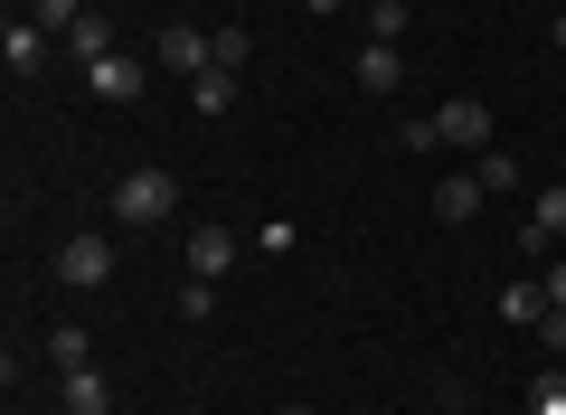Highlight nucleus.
I'll return each mask as SVG.
<instances>
[{
  "label": "nucleus",
  "instance_id": "obj_6",
  "mask_svg": "<svg viewBox=\"0 0 566 415\" xmlns=\"http://www.w3.org/2000/svg\"><path fill=\"white\" fill-rule=\"evenodd\" d=\"M349 85H359V95H397V85H406V58H397L387 39H368L359 58H349Z\"/></svg>",
  "mask_w": 566,
  "mask_h": 415
},
{
  "label": "nucleus",
  "instance_id": "obj_7",
  "mask_svg": "<svg viewBox=\"0 0 566 415\" xmlns=\"http://www.w3.org/2000/svg\"><path fill=\"white\" fill-rule=\"evenodd\" d=\"M0 66H10V76H39V66H48V29L10 10V29H0Z\"/></svg>",
  "mask_w": 566,
  "mask_h": 415
},
{
  "label": "nucleus",
  "instance_id": "obj_10",
  "mask_svg": "<svg viewBox=\"0 0 566 415\" xmlns=\"http://www.w3.org/2000/svg\"><path fill=\"white\" fill-rule=\"evenodd\" d=\"M57 396H66V415H104L114 406V387H104L95 359H85V369H57Z\"/></svg>",
  "mask_w": 566,
  "mask_h": 415
},
{
  "label": "nucleus",
  "instance_id": "obj_3",
  "mask_svg": "<svg viewBox=\"0 0 566 415\" xmlns=\"http://www.w3.org/2000/svg\"><path fill=\"white\" fill-rule=\"evenodd\" d=\"M142 85H151V58H123V48L85 66V95L95 104H142Z\"/></svg>",
  "mask_w": 566,
  "mask_h": 415
},
{
  "label": "nucleus",
  "instance_id": "obj_17",
  "mask_svg": "<svg viewBox=\"0 0 566 415\" xmlns=\"http://www.w3.org/2000/svg\"><path fill=\"white\" fill-rule=\"evenodd\" d=\"M48 369H85V331H76V321L48 331Z\"/></svg>",
  "mask_w": 566,
  "mask_h": 415
},
{
  "label": "nucleus",
  "instance_id": "obj_22",
  "mask_svg": "<svg viewBox=\"0 0 566 415\" xmlns=\"http://www.w3.org/2000/svg\"><path fill=\"white\" fill-rule=\"evenodd\" d=\"M538 340H547V359H566V312L547 302V321H538Z\"/></svg>",
  "mask_w": 566,
  "mask_h": 415
},
{
  "label": "nucleus",
  "instance_id": "obj_4",
  "mask_svg": "<svg viewBox=\"0 0 566 415\" xmlns=\"http://www.w3.org/2000/svg\"><path fill=\"white\" fill-rule=\"evenodd\" d=\"M434 142H453V152H491V104H482V95L434 104Z\"/></svg>",
  "mask_w": 566,
  "mask_h": 415
},
{
  "label": "nucleus",
  "instance_id": "obj_19",
  "mask_svg": "<svg viewBox=\"0 0 566 415\" xmlns=\"http://www.w3.org/2000/svg\"><path fill=\"white\" fill-rule=\"evenodd\" d=\"M208 312H218V283L189 274V283H180V321H208Z\"/></svg>",
  "mask_w": 566,
  "mask_h": 415
},
{
  "label": "nucleus",
  "instance_id": "obj_9",
  "mask_svg": "<svg viewBox=\"0 0 566 415\" xmlns=\"http://www.w3.org/2000/svg\"><path fill=\"white\" fill-rule=\"evenodd\" d=\"M161 66H170V76H208V29L170 20V29H161Z\"/></svg>",
  "mask_w": 566,
  "mask_h": 415
},
{
  "label": "nucleus",
  "instance_id": "obj_2",
  "mask_svg": "<svg viewBox=\"0 0 566 415\" xmlns=\"http://www.w3.org/2000/svg\"><path fill=\"white\" fill-rule=\"evenodd\" d=\"M57 283H66V293H95V283H114V237H95V227L57 237Z\"/></svg>",
  "mask_w": 566,
  "mask_h": 415
},
{
  "label": "nucleus",
  "instance_id": "obj_15",
  "mask_svg": "<svg viewBox=\"0 0 566 415\" xmlns=\"http://www.w3.org/2000/svg\"><path fill=\"white\" fill-rule=\"evenodd\" d=\"M359 20H368V39H387V48H397V39H406V20H416V10H406V0H368Z\"/></svg>",
  "mask_w": 566,
  "mask_h": 415
},
{
  "label": "nucleus",
  "instance_id": "obj_16",
  "mask_svg": "<svg viewBox=\"0 0 566 415\" xmlns=\"http://www.w3.org/2000/svg\"><path fill=\"white\" fill-rule=\"evenodd\" d=\"M29 20H39V29H48V39H66V29H76V20H85V0H29Z\"/></svg>",
  "mask_w": 566,
  "mask_h": 415
},
{
  "label": "nucleus",
  "instance_id": "obj_18",
  "mask_svg": "<svg viewBox=\"0 0 566 415\" xmlns=\"http://www.w3.org/2000/svg\"><path fill=\"white\" fill-rule=\"evenodd\" d=\"M208 66H237L245 76V29H208Z\"/></svg>",
  "mask_w": 566,
  "mask_h": 415
},
{
  "label": "nucleus",
  "instance_id": "obj_28",
  "mask_svg": "<svg viewBox=\"0 0 566 415\" xmlns=\"http://www.w3.org/2000/svg\"><path fill=\"white\" fill-rule=\"evenodd\" d=\"M104 415H114V406H104Z\"/></svg>",
  "mask_w": 566,
  "mask_h": 415
},
{
  "label": "nucleus",
  "instance_id": "obj_8",
  "mask_svg": "<svg viewBox=\"0 0 566 415\" xmlns=\"http://www.w3.org/2000/svg\"><path fill=\"white\" fill-rule=\"evenodd\" d=\"M482 198H491L482 170H453L444 189H434V218H444V227H472V218H482Z\"/></svg>",
  "mask_w": 566,
  "mask_h": 415
},
{
  "label": "nucleus",
  "instance_id": "obj_25",
  "mask_svg": "<svg viewBox=\"0 0 566 415\" xmlns=\"http://www.w3.org/2000/svg\"><path fill=\"white\" fill-rule=\"evenodd\" d=\"M303 10H312V20H331V10H349V0H303Z\"/></svg>",
  "mask_w": 566,
  "mask_h": 415
},
{
  "label": "nucleus",
  "instance_id": "obj_11",
  "mask_svg": "<svg viewBox=\"0 0 566 415\" xmlns=\"http://www.w3.org/2000/svg\"><path fill=\"white\" fill-rule=\"evenodd\" d=\"M66 58H76V66H95V58H114V20H104V10H85V20L66 29Z\"/></svg>",
  "mask_w": 566,
  "mask_h": 415
},
{
  "label": "nucleus",
  "instance_id": "obj_23",
  "mask_svg": "<svg viewBox=\"0 0 566 415\" xmlns=\"http://www.w3.org/2000/svg\"><path fill=\"white\" fill-rule=\"evenodd\" d=\"M547 302H557V312H566V256L547 264Z\"/></svg>",
  "mask_w": 566,
  "mask_h": 415
},
{
  "label": "nucleus",
  "instance_id": "obj_12",
  "mask_svg": "<svg viewBox=\"0 0 566 415\" xmlns=\"http://www.w3.org/2000/svg\"><path fill=\"white\" fill-rule=\"evenodd\" d=\"M566 237V179H547L538 208H528V246H557Z\"/></svg>",
  "mask_w": 566,
  "mask_h": 415
},
{
  "label": "nucleus",
  "instance_id": "obj_24",
  "mask_svg": "<svg viewBox=\"0 0 566 415\" xmlns=\"http://www.w3.org/2000/svg\"><path fill=\"white\" fill-rule=\"evenodd\" d=\"M547 48H557V58H566V10H557V20H547Z\"/></svg>",
  "mask_w": 566,
  "mask_h": 415
},
{
  "label": "nucleus",
  "instance_id": "obj_29",
  "mask_svg": "<svg viewBox=\"0 0 566 415\" xmlns=\"http://www.w3.org/2000/svg\"><path fill=\"white\" fill-rule=\"evenodd\" d=\"M557 10H566V0H557Z\"/></svg>",
  "mask_w": 566,
  "mask_h": 415
},
{
  "label": "nucleus",
  "instance_id": "obj_13",
  "mask_svg": "<svg viewBox=\"0 0 566 415\" xmlns=\"http://www.w3.org/2000/svg\"><path fill=\"white\" fill-rule=\"evenodd\" d=\"M501 321L538 331V321H547V283H501Z\"/></svg>",
  "mask_w": 566,
  "mask_h": 415
},
{
  "label": "nucleus",
  "instance_id": "obj_27",
  "mask_svg": "<svg viewBox=\"0 0 566 415\" xmlns=\"http://www.w3.org/2000/svg\"><path fill=\"white\" fill-rule=\"evenodd\" d=\"M85 10H104V0H85Z\"/></svg>",
  "mask_w": 566,
  "mask_h": 415
},
{
  "label": "nucleus",
  "instance_id": "obj_20",
  "mask_svg": "<svg viewBox=\"0 0 566 415\" xmlns=\"http://www.w3.org/2000/svg\"><path fill=\"white\" fill-rule=\"evenodd\" d=\"M528 415H566V377H557V369H547L538 387H528Z\"/></svg>",
  "mask_w": 566,
  "mask_h": 415
},
{
  "label": "nucleus",
  "instance_id": "obj_26",
  "mask_svg": "<svg viewBox=\"0 0 566 415\" xmlns=\"http://www.w3.org/2000/svg\"><path fill=\"white\" fill-rule=\"evenodd\" d=\"M274 415H312V406H274Z\"/></svg>",
  "mask_w": 566,
  "mask_h": 415
},
{
  "label": "nucleus",
  "instance_id": "obj_5",
  "mask_svg": "<svg viewBox=\"0 0 566 415\" xmlns=\"http://www.w3.org/2000/svg\"><path fill=\"white\" fill-rule=\"evenodd\" d=\"M237 227H218V218H208V227H189V274H199V283H218L227 274V264H237Z\"/></svg>",
  "mask_w": 566,
  "mask_h": 415
},
{
  "label": "nucleus",
  "instance_id": "obj_21",
  "mask_svg": "<svg viewBox=\"0 0 566 415\" xmlns=\"http://www.w3.org/2000/svg\"><path fill=\"white\" fill-rule=\"evenodd\" d=\"M482 189H520V160H510V152H482Z\"/></svg>",
  "mask_w": 566,
  "mask_h": 415
},
{
  "label": "nucleus",
  "instance_id": "obj_1",
  "mask_svg": "<svg viewBox=\"0 0 566 415\" xmlns=\"http://www.w3.org/2000/svg\"><path fill=\"white\" fill-rule=\"evenodd\" d=\"M170 208H180V179H170L161 160H133V170L114 179V218L123 227H161Z\"/></svg>",
  "mask_w": 566,
  "mask_h": 415
},
{
  "label": "nucleus",
  "instance_id": "obj_14",
  "mask_svg": "<svg viewBox=\"0 0 566 415\" xmlns=\"http://www.w3.org/2000/svg\"><path fill=\"white\" fill-rule=\"evenodd\" d=\"M189 104H199V114H227V104H237V66H208V76H189Z\"/></svg>",
  "mask_w": 566,
  "mask_h": 415
}]
</instances>
